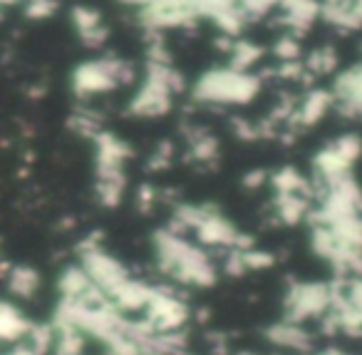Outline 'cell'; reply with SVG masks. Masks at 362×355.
<instances>
[{"mask_svg": "<svg viewBox=\"0 0 362 355\" xmlns=\"http://www.w3.org/2000/svg\"><path fill=\"white\" fill-rule=\"evenodd\" d=\"M151 251L159 274L184 288L204 291L218 283L221 271L214 256L187 234L161 226L151 234Z\"/></svg>", "mask_w": 362, "mask_h": 355, "instance_id": "cell-1", "label": "cell"}, {"mask_svg": "<svg viewBox=\"0 0 362 355\" xmlns=\"http://www.w3.org/2000/svg\"><path fill=\"white\" fill-rule=\"evenodd\" d=\"M187 90V82L181 72L171 65L169 52L154 35V43L146 50L144 75L136 82L132 100L127 102V112L136 120H159L174 110V102Z\"/></svg>", "mask_w": 362, "mask_h": 355, "instance_id": "cell-2", "label": "cell"}, {"mask_svg": "<svg viewBox=\"0 0 362 355\" xmlns=\"http://www.w3.org/2000/svg\"><path fill=\"white\" fill-rule=\"evenodd\" d=\"M261 90L263 77L258 72L221 65L202 72L189 87V95L204 107H246L261 95Z\"/></svg>", "mask_w": 362, "mask_h": 355, "instance_id": "cell-3", "label": "cell"}, {"mask_svg": "<svg viewBox=\"0 0 362 355\" xmlns=\"http://www.w3.org/2000/svg\"><path fill=\"white\" fill-rule=\"evenodd\" d=\"M92 150H95V199L102 209H117L127 194V162L132 159V147L119 135L102 130L92 140Z\"/></svg>", "mask_w": 362, "mask_h": 355, "instance_id": "cell-4", "label": "cell"}, {"mask_svg": "<svg viewBox=\"0 0 362 355\" xmlns=\"http://www.w3.org/2000/svg\"><path fill=\"white\" fill-rule=\"evenodd\" d=\"M136 82V70L129 60L117 55H100L75 65L70 72V87L75 97L92 100V97L110 95L119 87H129Z\"/></svg>", "mask_w": 362, "mask_h": 355, "instance_id": "cell-5", "label": "cell"}, {"mask_svg": "<svg viewBox=\"0 0 362 355\" xmlns=\"http://www.w3.org/2000/svg\"><path fill=\"white\" fill-rule=\"evenodd\" d=\"M77 256L80 261L77 264L85 269V274L90 276V281L107 295V298H115V293L132 278L129 269L117 259L115 254L102 246V241L97 236H87L77 246Z\"/></svg>", "mask_w": 362, "mask_h": 355, "instance_id": "cell-6", "label": "cell"}, {"mask_svg": "<svg viewBox=\"0 0 362 355\" xmlns=\"http://www.w3.org/2000/svg\"><path fill=\"white\" fill-rule=\"evenodd\" d=\"M362 157V137L357 132H345L322 145L310 159V181L313 184H325L337 176L352 174L355 164Z\"/></svg>", "mask_w": 362, "mask_h": 355, "instance_id": "cell-7", "label": "cell"}, {"mask_svg": "<svg viewBox=\"0 0 362 355\" xmlns=\"http://www.w3.org/2000/svg\"><path fill=\"white\" fill-rule=\"evenodd\" d=\"M330 281H293L283 293V318L305 325L330 310Z\"/></svg>", "mask_w": 362, "mask_h": 355, "instance_id": "cell-8", "label": "cell"}, {"mask_svg": "<svg viewBox=\"0 0 362 355\" xmlns=\"http://www.w3.org/2000/svg\"><path fill=\"white\" fill-rule=\"evenodd\" d=\"M141 318L151 325L154 333H174V330H184V325L192 320V308L174 288L154 286V295H151Z\"/></svg>", "mask_w": 362, "mask_h": 355, "instance_id": "cell-9", "label": "cell"}, {"mask_svg": "<svg viewBox=\"0 0 362 355\" xmlns=\"http://www.w3.org/2000/svg\"><path fill=\"white\" fill-rule=\"evenodd\" d=\"M263 338L273 348V353H288V355H305L315 350V338L303 323L281 318L276 323L263 328Z\"/></svg>", "mask_w": 362, "mask_h": 355, "instance_id": "cell-10", "label": "cell"}, {"mask_svg": "<svg viewBox=\"0 0 362 355\" xmlns=\"http://www.w3.org/2000/svg\"><path fill=\"white\" fill-rule=\"evenodd\" d=\"M330 110H335V100H332V92L325 90V87H308L305 95L298 100L296 112H293V120L288 125V135H296V132L303 130H313L317 127ZM283 132V135H286Z\"/></svg>", "mask_w": 362, "mask_h": 355, "instance_id": "cell-11", "label": "cell"}, {"mask_svg": "<svg viewBox=\"0 0 362 355\" xmlns=\"http://www.w3.org/2000/svg\"><path fill=\"white\" fill-rule=\"evenodd\" d=\"M330 92L342 115L350 120H362V60L345 70H337Z\"/></svg>", "mask_w": 362, "mask_h": 355, "instance_id": "cell-12", "label": "cell"}, {"mask_svg": "<svg viewBox=\"0 0 362 355\" xmlns=\"http://www.w3.org/2000/svg\"><path fill=\"white\" fill-rule=\"evenodd\" d=\"M70 23L77 40L87 50H102L110 40V26L102 18V13L92 6H75L70 11Z\"/></svg>", "mask_w": 362, "mask_h": 355, "instance_id": "cell-13", "label": "cell"}, {"mask_svg": "<svg viewBox=\"0 0 362 355\" xmlns=\"http://www.w3.org/2000/svg\"><path fill=\"white\" fill-rule=\"evenodd\" d=\"M276 11L286 33L300 38L320 21V0H281Z\"/></svg>", "mask_w": 362, "mask_h": 355, "instance_id": "cell-14", "label": "cell"}, {"mask_svg": "<svg viewBox=\"0 0 362 355\" xmlns=\"http://www.w3.org/2000/svg\"><path fill=\"white\" fill-rule=\"evenodd\" d=\"M184 142H187V157L189 162L199 167H214L221 157V145H218L216 135L209 132L202 125H189L184 130Z\"/></svg>", "mask_w": 362, "mask_h": 355, "instance_id": "cell-15", "label": "cell"}, {"mask_svg": "<svg viewBox=\"0 0 362 355\" xmlns=\"http://www.w3.org/2000/svg\"><path fill=\"white\" fill-rule=\"evenodd\" d=\"M33 320L13 300L0 298V343L16 345L28 338Z\"/></svg>", "mask_w": 362, "mask_h": 355, "instance_id": "cell-16", "label": "cell"}, {"mask_svg": "<svg viewBox=\"0 0 362 355\" xmlns=\"http://www.w3.org/2000/svg\"><path fill=\"white\" fill-rule=\"evenodd\" d=\"M313 209V199L300 194H273L271 211L273 219L283 226H298L308 221V214Z\"/></svg>", "mask_w": 362, "mask_h": 355, "instance_id": "cell-17", "label": "cell"}, {"mask_svg": "<svg viewBox=\"0 0 362 355\" xmlns=\"http://www.w3.org/2000/svg\"><path fill=\"white\" fill-rule=\"evenodd\" d=\"M268 186L273 194H300L313 199V181L296 167H281L276 171H268Z\"/></svg>", "mask_w": 362, "mask_h": 355, "instance_id": "cell-18", "label": "cell"}, {"mask_svg": "<svg viewBox=\"0 0 362 355\" xmlns=\"http://www.w3.org/2000/svg\"><path fill=\"white\" fill-rule=\"evenodd\" d=\"M6 286H8V291H11V295H16V298H21V300H30V298H35V293L42 286L40 271L25 264L8 266Z\"/></svg>", "mask_w": 362, "mask_h": 355, "instance_id": "cell-19", "label": "cell"}, {"mask_svg": "<svg viewBox=\"0 0 362 355\" xmlns=\"http://www.w3.org/2000/svg\"><path fill=\"white\" fill-rule=\"evenodd\" d=\"M226 50H228V65L246 72H253V67L261 65L263 55H266V50L261 45H256L251 40H243V38H228Z\"/></svg>", "mask_w": 362, "mask_h": 355, "instance_id": "cell-20", "label": "cell"}, {"mask_svg": "<svg viewBox=\"0 0 362 355\" xmlns=\"http://www.w3.org/2000/svg\"><path fill=\"white\" fill-rule=\"evenodd\" d=\"M303 67H305L308 77H327V75H337V67H340V57L337 50L330 45H320L313 47L310 52L303 55Z\"/></svg>", "mask_w": 362, "mask_h": 355, "instance_id": "cell-21", "label": "cell"}, {"mask_svg": "<svg viewBox=\"0 0 362 355\" xmlns=\"http://www.w3.org/2000/svg\"><path fill=\"white\" fill-rule=\"evenodd\" d=\"M52 330H55V343L50 350L52 355H85L87 335H82L80 330L70 328V325H52Z\"/></svg>", "mask_w": 362, "mask_h": 355, "instance_id": "cell-22", "label": "cell"}, {"mask_svg": "<svg viewBox=\"0 0 362 355\" xmlns=\"http://www.w3.org/2000/svg\"><path fill=\"white\" fill-rule=\"evenodd\" d=\"M67 125H70V130L75 132V135L85 137V140H90V142L95 140L102 130H105L100 115H97L95 110H90V107H80V110L72 112V117H70Z\"/></svg>", "mask_w": 362, "mask_h": 355, "instance_id": "cell-23", "label": "cell"}, {"mask_svg": "<svg viewBox=\"0 0 362 355\" xmlns=\"http://www.w3.org/2000/svg\"><path fill=\"white\" fill-rule=\"evenodd\" d=\"M271 52L278 62H300L303 55H305L300 47V38L291 35V33H283V35L273 43Z\"/></svg>", "mask_w": 362, "mask_h": 355, "instance_id": "cell-24", "label": "cell"}, {"mask_svg": "<svg viewBox=\"0 0 362 355\" xmlns=\"http://www.w3.org/2000/svg\"><path fill=\"white\" fill-rule=\"evenodd\" d=\"M243 254V264H246V271L248 274H256V271H268L276 266V256L266 249H258L256 244L248 246V249L241 251Z\"/></svg>", "mask_w": 362, "mask_h": 355, "instance_id": "cell-25", "label": "cell"}, {"mask_svg": "<svg viewBox=\"0 0 362 355\" xmlns=\"http://www.w3.org/2000/svg\"><path fill=\"white\" fill-rule=\"evenodd\" d=\"M171 162H174V145H171V142H159V145L154 147V152L146 157V169L164 171L171 167Z\"/></svg>", "mask_w": 362, "mask_h": 355, "instance_id": "cell-26", "label": "cell"}, {"mask_svg": "<svg viewBox=\"0 0 362 355\" xmlns=\"http://www.w3.org/2000/svg\"><path fill=\"white\" fill-rule=\"evenodd\" d=\"M161 201V194L156 186L151 184H139L136 186V194H134V206L139 214H151V211L159 206Z\"/></svg>", "mask_w": 362, "mask_h": 355, "instance_id": "cell-27", "label": "cell"}, {"mask_svg": "<svg viewBox=\"0 0 362 355\" xmlns=\"http://www.w3.org/2000/svg\"><path fill=\"white\" fill-rule=\"evenodd\" d=\"M241 184L246 186L248 191H256V189H263V186H268V171L266 169H251L243 174Z\"/></svg>", "mask_w": 362, "mask_h": 355, "instance_id": "cell-28", "label": "cell"}, {"mask_svg": "<svg viewBox=\"0 0 362 355\" xmlns=\"http://www.w3.org/2000/svg\"><path fill=\"white\" fill-rule=\"evenodd\" d=\"M6 355H40V353H37V350L33 348V345L28 343V340H23V343H16V345H13V348L8 350Z\"/></svg>", "mask_w": 362, "mask_h": 355, "instance_id": "cell-29", "label": "cell"}, {"mask_svg": "<svg viewBox=\"0 0 362 355\" xmlns=\"http://www.w3.org/2000/svg\"><path fill=\"white\" fill-rule=\"evenodd\" d=\"M117 3H122V6H127V8H134V11H141V8H146L149 3H154V0H117Z\"/></svg>", "mask_w": 362, "mask_h": 355, "instance_id": "cell-30", "label": "cell"}, {"mask_svg": "<svg viewBox=\"0 0 362 355\" xmlns=\"http://www.w3.org/2000/svg\"><path fill=\"white\" fill-rule=\"evenodd\" d=\"M231 355H258L256 350H231Z\"/></svg>", "mask_w": 362, "mask_h": 355, "instance_id": "cell-31", "label": "cell"}]
</instances>
